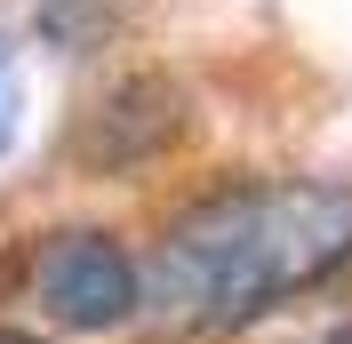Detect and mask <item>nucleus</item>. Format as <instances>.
<instances>
[{"instance_id":"1","label":"nucleus","mask_w":352,"mask_h":344,"mask_svg":"<svg viewBox=\"0 0 352 344\" xmlns=\"http://www.w3.org/2000/svg\"><path fill=\"white\" fill-rule=\"evenodd\" d=\"M352 264V184H241L200 200L136 264V304H160L176 328H248L272 304L305 297Z\"/></svg>"},{"instance_id":"2","label":"nucleus","mask_w":352,"mask_h":344,"mask_svg":"<svg viewBox=\"0 0 352 344\" xmlns=\"http://www.w3.org/2000/svg\"><path fill=\"white\" fill-rule=\"evenodd\" d=\"M32 288L65 328H120L136 312V257L112 233H56L32 257Z\"/></svg>"},{"instance_id":"3","label":"nucleus","mask_w":352,"mask_h":344,"mask_svg":"<svg viewBox=\"0 0 352 344\" xmlns=\"http://www.w3.org/2000/svg\"><path fill=\"white\" fill-rule=\"evenodd\" d=\"M176 120H184L176 80L136 72V80H120L104 105H96V120H88V136H80V160H96V169H136V160L168 152Z\"/></svg>"},{"instance_id":"4","label":"nucleus","mask_w":352,"mask_h":344,"mask_svg":"<svg viewBox=\"0 0 352 344\" xmlns=\"http://www.w3.org/2000/svg\"><path fill=\"white\" fill-rule=\"evenodd\" d=\"M16 112H24V88H16V48L0 41V152L16 144Z\"/></svg>"},{"instance_id":"5","label":"nucleus","mask_w":352,"mask_h":344,"mask_svg":"<svg viewBox=\"0 0 352 344\" xmlns=\"http://www.w3.org/2000/svg\"><path fill=\"white\" fill-rule=\"evenodd\" d=\"M0 344H41V336H24V328H0Z\"/></svg>"},{"instance_id":"6","label":"nucleus","mask_w":352,"mask_h":344,"mask_svg":"<svg viewBox=\"0 0 352 344\" xmlns=\"http://www.w3.org/2000/svg\"><path fill=\"white\" fill-rule=\"evenodd\" d=\"M320 344H352V321H344V328H329V336H320Z\"/></svg>"}]
</instances>
